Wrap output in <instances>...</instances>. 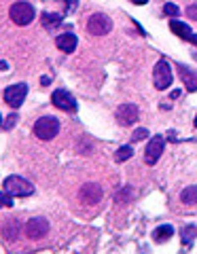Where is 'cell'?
<instances>
[{"mask_svg": "<svg viewBox=\"0 0 197 254\" xmlns=\"http://www.w3.org/2000/svg\"><path fill=\"white\" fill-rule=\"evenodd\" d=\"M2 187H4L6 193H11L13 197H28V195L34 193L32 182H28L26 178H21V176H9L4 180Z\"/></svg>", "mask_w": 197, "mask_h": 254, "instance_id": "1", "label": "cell"}, {"mask_svg": "<svg viewBox=\"0 0 197 254\" xmlns=\"http://www.w3.org/2000/svg\"><path fill=\"white\" fill-rule=\"evenodd\" d=\"M60 131V121L55 117H41L34 123V133L41 140H53Z\"/></svg>", "mask_w": 197, "mask_h": 254, "instance_id": "2", "label": "cell"}, {"mask_svg": "<svg viewBox=\"0 0 197 254\" xmlns=\"http://www.w3.org/2000/svg\"><path fill=\"white\" fill-rule=\"evenodd\" d=\"M9 15H11L13 23H17V26H28V23H32V19H34V6L30 2L19 0V2H15L11 6Z\"/></svg>", "mask_w": 197, "mask_h": 254, "instance_id": "3", "label": "cell"}, {"mask_svg": "<svg viewBox=\"0 0 197 254\" xmlns=\"http://www.w3.org/2000/svg\"><path fill=\"white\" fill-rule=\"evenodd\" d=\"M153 83H155V87H157L159 91L168 89V87L172 85V68H170V64L165 62V60H159V62L155 64Z\"/></svg>", "mask_w": 197, "mask_h": 254, "instance_id": "4", "label": "cell"}, {"mask_svg": "<svg viewBox=\"0 0 197 254\" xmlns=\"http://www.w3.org/2000/svg\"><path fill=\"white\" fill-rule=\"evenodd\" d=\"M87 30L93 36H104L113 30V21H110V17H106L104 13H93L87 21Z\"/></svg>", "mask_w": 197, "mask_h": 254, "instance_id": "5", "label": "cell"}, {"mask_svg": "<svg viewBox=\"0 0 197 254\" xmlns=\"http://www.w3.org/2000/svg\"><path fill=\"white\" fill-rule=\"evenodd\" d=\"M26 95H28V85L17 83V85H11L9 89H4V102L11 108H19L23 104V100H26Z\"/></svg>", "mask_w": 197, "mask_h": 254, "instance_id": "6", "label": "cell"}, {"mask_svg": "<svg viewBox=\"0 0 197 254\" xmlns=\"http://www.w3.org/2000/svg\"><path fill=\"white\" fill-rule=\"evenodd\" d=\"M163 148H165V138L163 136H153L151 142L146 144V150H144L146 165H155L157 161H159V157L163 155Z\"/></svg>", "mask_w": 197, "mask_h": 254, "instance_id": "7", "label": "cell"}, {"mask_svg": "<svg viewBox=\"0 0 197 254\" xmlns=\"http://www.w3.org/2000/svg\"><path fill=\"white\" fill-rule=\"evenodd\" d=\"M51 102L60 110H66V113H74L76 110V100L66 89H55L53 95H51Z\"/></svg>", "mask_w": 197, "mask_h": 254, "instance_id": "8", "label": "cell"}, {"mask_svg": "<svg viewBox=\"0 0 197 254\" xmlns=\"http://www.w3.org/2000/svg\"><path fill=\"white\" fill-rule=\"evenodd\" d=\"M78 199L87 205H93L102 199V187L96 185V182H87V185H83L81 190H78Z\"/></svg>", "mask_w": 197, "mask_h": 254, "instance_id": "9", "label": "cell"}, {"mask_svg": "<svg viewBox=\"0 0 197 254\" xmlns=\"http://www.w3.org/2000/svg\"><path fill=\"white\" fill-rule=\"evenodd\" d=\"M47 231H49V222L45 218H32L26 225V235L30 240H41V237L47 235Z\"/></svg>", "mask_w": 197, "mask_h": 254, "instance_id": "10", "label": "cell"}, {"mask_svg": "<svg viewBox=\"0 0 197 254\" xmlns=\"http://www.w3.org/2000/svg\"><path fill=\"white\" fill-rule=\"evenodd\" d=\"M178 74H180V81L187 87V91H197V70L189 68L187 64H178Z\"/></svg>", "mask_w": 197, "mask_h": 254, "instance_id": "11", "label": "cell"}, {"mask_svg": "<svg viewBox=\"0 0 197 254\" xmlns=\"http://www.w3.org/2000/svg\"><path fill=\"white\" fill-rule=\"evenodd\" d=\"M117 119L121 125H131L138 121V106L136 104H121L117 108Z\"/></svg>", "mask_w": 197, "mask_h": 254, "instance_id": "12", "label": "cell"}, {"mask_svg": "<svg viewBox=\"0 0 197 254\" xmlns=\"http://www.w3.org/2000/svg\"><path fill=\"white\" fill-rule=\"evenodd\" d=\"M170 30L174 32L176 36H180L183 41H187V43H193V45H197V34H193V30L187 26V23H183V21H170Z\"/></svg>", "mask_w": 197, "mask_h": 254, "instance_id": "13", "label": "cell"}, {"mask_svg": "<svg viewBox=\"0 0 197 254\" xmlns=\"http://www.w3.org/2000/svg\"><path fill=\"white\" fill-rule=\"evenodd\" d=\"M55 45H58V49H60V51L72 53V51L76 49V45H78V38L72 34V32H66V34H60V36H58Z\"/></svg>", "mask_w": 197, "mask_h": 254, "instance_id": "14", "label": "cell"}, {"mask_svg": "<svg viewBox=\"0 0 197 254\" xmlns=\"http://www.w3.org/2000/svg\"><path fill=\"white\" fill-rule=\"evenodd\" d=\"M2 237L9 242H15L19 240V222L17 220H9L6 225L2 227Z\"/></svg>", "mask_w": 197, "mask_h": 254, "instance_id": "15", "label": "cell"}, {"mask_svg": "<svg viewBox=\"0 0 197 254\" xmlns=\"http://www.w3.org/2000/svg\"><path fill=\"white\" fill-rule=\"evenodd\" d=\"M172 235H174V229H172L170 225H161V227H157L155 231H153V240H155L157 244H161V242H165V240H170Z\"/></svg>", "mask_w": 197, "mask_h": 254, "instance_id": "16", "label": "cell"}, {"mask_svg": "<svg viewBox=\"0 0 197 254\" xmlns=\"http://www.w3.org/2000/svg\"><path fill=\"white\" fill-rule=\"evenodd\" d=\"M62 23V15L58 13H43V26L47 30H55Z\"/></svg>", "mask_w": 197, "mask_h": 254, "instance_id": "17", "label": "cell"}, {"mask_svg": "<svg viewBox=\"0 0 197 254\" xmlns=\"http://www.w3.org/2000/svg\"><path fill=\"white\" fill-rule=\"evenodd\" d=\"M180 201L183 203H197V187L195 185L185 187L183 193H180Z\"/></svg>", "mask_w": 197, "mask_h": 254, "instance_id": "18", "label": "cell"}, {"mask_svg": "<svg viewBox=\"0 0 197 254\" xmlns=\"http://www.w3.org/2000/svg\"><path fill=\"white\" fill-rule=\"evenodd\" d=\"M133 155V148L128 144V146H121L119 150H117V155H115V159H117V161H119V163H123V161H128V159Z\"/></svg>", "mask_w": 197, "mask_h": 254, "instance_id": "19", "label": "cell"}, {"mask_svg": "<svg viewBox=\"0 0 197 254\" xmlns=\"http://www.w3.org/2000/svg\"><path fill=\"white\" fill-rule=\"evenodd\" d=\"M193 237H197V227H185L183 229V240H185L187 246H191Z\"/></svg>", "mask_w": 197, "mask_h": 254, "instance_id": "20", "label": "cell"}, {"mask_svg": "<svg viewBox=\"0 0 197 254\" xmlns=\"http://www.w3.org/2000/svg\"><path fill=\"white\" fill-rule=\"evenodd\" d=\"M163 15H168V17H178L180 9H178L174 2H165V4H163Z\"/></svg>", "mask_w": 197, "mask_h": 254, "instance_id": "21", "label": "cell"}, {"mask_svg": "<svg viewBox=\"0 0 197 254\" xmlns=\"http://www.w3.org/2000/svg\"><path fill=\"white\" fill-rule=\"evenodd\" d=\"M11 205H13V195L2 190L0 193V208H11Z\"/></svg>", "mask_w": 197, "mask_h": 254, "instance_id": "22", "label": "cell"}, {"mask_svg": "<svg viewBox=\"0 0 197 254\" xmlns=\"http://www.w3.org/2000/svg\"><path fill=\"white\" fill-rule=\"evenodd\" d=\"M148 136V131L144 129V127H140V129L133 131V142H140V140H144Z\"/></svg>", "mask_w": 197, "mask_h": 254, "instance_id": "23", "label": "cell"}, {"mask_svg": "<svg viewBox=\"0 0 197 254\" xmlns=\"http://www.w3.org/2000/svg\"><path fill=\"white\" fill-rule=\"evenodd\" d=\"M15 123H17V115L6 117V121H4V129H11V127H15Z\"/></svg>", "mask_w": 197, "mask_h": 254, "instance_id": "24", "label": "cell"}, {"mask_svg": "<svg viewBox=\"0 0 197 254\" xmlns=\"http://www.w3.org/2000/svg\"><path fill=\"white\" fill-rule=\"evenodd\" d=\"M187 15H189L191 19H197V4H191V6H189V9H187Z\"/></svg>", "mask_w": 197, "mask_h": 254, "instance_id": "25", "label": "cell"}, {"mask_svg": "<svg viewBox=\"0 0 197 254\" xmlns=\"http://www.w3.org/2000/svg\"><path fill=\"white\" fill-rule=\"evenodd\" d=\"M131 2H133V4H146L148 0H131Z\"/></svg>", "mask_w": 197, "mask_h": 254, "instance_id": "26", "label": "cell"}, {"mask_svg": "<svg viewBox=\"0 0 197 254\" xmlns=\"http://www.w3.org/2000/svg\"><path fill=\"white\" fill-rule=\"evenodd\" d=\"M74 9V0H68V11H72Z\"/></svg>", "mask_w": 197, "mask_h": 254, "instance_id": "27", "label": "cell"}, {"mask_svg": "<svg viewBox=\"0 0 197 254\" xmlns=\"http://www.w3.org/2000/svg\"><path fill=\"white\" fill-rule=\"evenodd\" d=\"M193 58H195V60H197V51H195V53H193Z\"/></svg>", "mask_w": 197, "mask_h": 254, "instance_id": "28", "label": "cell"}, {"mask_svg": "<svg viewBox=\"0 0 197 254\" xmlns=\"http://www.w3.org/2000/svg\"><path fill=\"white\" fill-rule=\"evenodd\" d=\"M0 125H2V117H0Z\"/></svg>", "mask_w": 197, "mask_h": 254, "instance_id": "29", "label": "cell"}, {"mask_svg": "<svg viewBox=\"0 0 197 254\" xmlns=\"http://www.w3.org/2000/svg\"><path fill=\"white\" fill-rule=\"evenodd\" d=\"M195 127H197V117H195Z\"/></svg>", "mask_w": 197, "mask_h": 254, "instance_id": "30", "label": "cell"}]
</instances>
